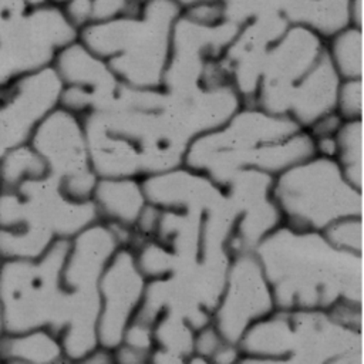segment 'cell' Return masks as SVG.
Instances as JSON below:
<instances>
[{"label":"cell","instance_id":"cell-4","mask_svg":"<svg viewBox=\"0 0 364 364\" xmlns=\"http://www.w3.org/2000/svg\"><path fill=\"white\" fill-rule=\"evenodd\" d=\"M100 222L92 199L67 195L53 175L0 189V259H36L57 240L73 239Z\"/></svg>","mask_w":364,"mask_h":364},{"label":"cell","instance_id":"cell-27","mask_svg":"<svg viewBox=\"0 0 364 364\" xmlns=\"http://www.w3.org/2000/svg\"><path fill=\"white\" fill-rule=\"evenodd\" d=\"M226 10V20L243 26L245 23L272 11H282V0H222Z\"/></svg>","mask_w":364,"mask_h":364},{"label":"cell","instance_id":"cell-21","mask_svg":"<svg viewBox=\"0 0 364 364\" xmlns=\"http://www.w3.org/2000/svg\"><path fill=\"white\" fill-rule=\"evenodd\" d=\"M0 363L53 364L68 363L61 340L50 328H33L27 331L0 336Z\"/></svg>","mask_w":364,"mask_h":364},{"label":"cell","instance_id":"cell-34","mask_svg":"<svg viewBox=\"0 0 364 364\" xmlns=\"http://www.w3.org/2000/svg\"><path fill=\"white\" fill-rule=\"evenodd\" d=\"M81 363H98V364H108L109 363V364H115L114 350L98 346Z\"/></svg>","mask_w":364,"mask_h":364},{"label":"cell","instance_id":"cell-8","mask_svg":"<svg viewBox=\"0 0 364 364\" xmlns=\"http://www.w3.org/2000/svg\"><path fill=\"white\" fill-rule=\"evenodd\" d=\"M272 193L282 225L323 232L333 222L364 212V191L354 186L334 158L313 155L273 178Z\"/></svg>","mask_w":364,"mask_h":364},{"label":"cell","instance_id":"cell-10","mask_svg":"<svg viewBox=\"0 0 364 364\" xmlns=\"http://www.w3.org/2000/svg\"><path fill=\"white\" fill-rule=\"evenodd\" d=\"M31 146L44 159L48 173L60 181L64 192L77 200H88L98 182L87 132L81 117L57 107L37 127Z\"/></svg>","mask_w":364,"mask_h":364},{"label":"cell","instance_id":"cell-9","mask_svg":"<svg viewBox=\"0 0 364 364\" xmlns=\"http://www.w3.org/2000/svg\"><path fill=\"white\" fill-rule=\"evenodd\" d=\"M71 239L57 240L36 259L0 263V304L4 331L50 328L60 337L63 328V270Z\"/></svg>","mask_w":364,"mask_h":364},{"label":"cell","instance_id":"cell-7","mask_svg":"<svg viewBox=\"0 0 364 364\" xmlns=\"http://www.w3.org/2000/svg\"><path fill=\"white\" fill-rule=\"evenodd\" d=\"M121 247L114 230L95 222L71 239L63 270L61 344L68 363H81L100 346V279Z\"/></svg>","mask_w":364,"mask_h":364},{"label":"cell","instance_id":"cell-30","mask_svg":"<svg viewBox=\"0 0 364 364\" xmlns=\"http://www.w3.org/2000/svg\"><path fill=\"white\" fill-rule=\"evenodd\" d=\"M31 7L24 0H0V38L13 33Z\"/></svg>","mask_w":364,"mask_h":364},{"label":"cell","instance_id":"cell-22","mask_svg":"<svg viewBox=\"0 0 364 364\" xmlns=\"http://www.w3.org/2000/svg\"><path fill=\"white\" fill-rule=\"evenodd\" d=\"M327 55L341 80L364 75V34L360 26L351 24L326 40Z\"/></svg>","mask_w":364,"mask_h":364},{"label":"cell","instance_id":"cell-29","mask_svg":"<svg viewBox=\"0 0 364 364\" xmlns=\"http://www.w3.org/2000/svg\"><path fill=\"white\" fill-rule=\"evenodd\" d=\"M229 341H226L213 323L206 324L205 327L196 330L195 344H193V355L189 363L200 361V363H212L216 353Z\"/></svg>","mask_w":364,"mask_h":364},{"label":"cell","instance_id":"cell-1","mask_svg":"<svg viewBox=\"0 0 364 364\" xmlns=\"http://www.w3.org/2000/svg\"><path fill=\"white\" fill-rule=\"evenodd\" d=\"M100 178H145L185 164L192 139L166 105L165 90L122 82L114 100L82 118Z\"/></svg>","mask_w":364,"mask_h":364},{"label":"cell","instance_id":"cell-6","mask_svg":"<svg viewBox=\"0 0 364 364\" xmlns=\"http://www.w3.org/2000/svg\"><path fill=\"white\" fill-rule=\"evenodd\" d=\"M181 11L173 0H148L135 11L88 24L78 38L108 61L121 82L161 88Z\"/></svg>","mask_w":364,"mask_h":364},{"label":"cell","instance_id":"cell-13","mask_svg":"<svg viewBox=\"0 0 364 364\" xmlns=\"http://www.w3.org/2000/svg\"><path fill=\"white\" fill-rule=\"evenodd\" d=\"M326 51V40L314 31L289 24L267 50L253 105L284 115L290 88L306 75Z\"/></svg>","mask_w":364,"mask_h":364},{"label":"cell","instance_id":"cell-39","mask_svg":"<svg viewBox=\"0 0 364 364\" xmlns=\"http://www.w3.org/2000/svg\"><path fill=\"white\" fill-rule=\"evenodd\" d=\"M64 0H51V3H54V4H61Z\"/></svg>","mask_w":364,"mask_h":364},{"label":"cell","instance_id":"cell-11","mask_svg":"<svg viewBox=\"0 0 364 364\" xmlns=\"http://www.w3.org/2000/svg\"><path fill=\"white\" fill-rule=\"evenodd\" d=\"M276 303L264 270L253 250L233 255L225 289L212 313L222 337L237 344L246 330L274 311Z\"/></svg>","mask_w":364,"mask_h":364},{"label":"cell","instance_id":"cell-3","mask_svg":"<svg viewBox=\"0 0 364 364\" xmlns=\"http://www.w3.org/2000/svg\"><path fill=\"white\" fill-rule=\"evenodd\" d=\"M313 155L314 139L296 121L243 104L222 127L192 141L185 165L222 186L239 171L276 176Z\"/></svg>","mask_w":364,"mask_h":364},{"label":"cell","instance_id":"cell-36","mask_svg":"<svg viewBox=\"0 0 364 364\" xmlns=\"http://www.w3.org/2000/svg\"><path fill=\"white\" fill-rule=\"evenodd\" d=\"M135 1H138V3H145V1H148V0H135ZM173 1H175V3H178V4L183 9V7L191 6V4L196 3V1H200V0H173Z\"/></svg>","mask_w":364,"mask_h":364},{"label":"cell","instance_id":"cell-20","mask_svg":"<svg viewBox=\"0 0 364 364\" xmlns=\"http://www.w3.org/2000/svg\"><path fill=\"white\" fill-rule=\"evenodd\" d=\"M290 24L303 26L328 40L353 24V0H282Z\"/></svg>","mask_w":364,"mask_h":364},{"label":"cell","instance_id":"cell-16","mask_svg":"<svg viewBox=\"0 0 364 364\" xmlns=\"http://www.w3.org/2000/svg\"><path fill=\"white\" fill-rule=\"evenodd\" d=\"M289 24L282 11L262 14L240 26L236 37L223 53L222 60L230 71L243 104L255 102L267 50Z\"/></svg>","mask_w":364,"mask_h":364},{"label":"cell","instance_id":"cell-28","mask_svg":"<svg viewBox=\"0 0 364 364\" xmlns=\"http://www.w3.org/2000/svg\"><path fill=\"white\" fill-rule=\"evenodd\" d=\"M181 16L199 26H219L226 20V10L222 0H200L182 9Z\"/></svg>","mask_w":364,"mask_h":364},{"label":"cell","instance_id":"cell-35","mask_svg":"<svg viewBox=\"0 0 364 364\" xmlns=\"http://www.w3.org/2000/svg\"><path fill=\"white\" fill-rule=\"evenodd\" d=\"M24 1H26V3L28 4V7H31V9H34V7H43V6L51 3V0H24Z\"/></svg>","mask_w":364,"mask_h":364},{"label":"cell","instance_id":"cell-32","mask_svg":"<svg viewBox=\"0 0 364 364\" xmlns=\"http://www.w3.org/2000/svg\"><path fill=\"white\" fill-rule=\"evenodd\" d=\"M343 121L344 119L337 114V111H331V112L326 114L324 117L318 118L316 122H313L306 131L313 138L326 136V135H334L337 132V129L340 128Z\"/></svg>","mask_w":364,"mask_h":364},{"label":"cell","instance_id":"cell-37","mask_svg":"<svg viewBox=\"0 0 364 364\" xmlns=\"http://www.w3.org/2000/svg\"><path fill=\"white\" fill-rule=\"evenodd\" d=\"M1 263V259H0ZM4 333V320H3V310H1V304H0V336Z\"/></svg>","mask_w":364,"mask_h":364},{"label":"cell","instance_id":"cell-15","mask_svg":"<svg viewBox=\"0 0 364 364\" xmlns=\"http://www.w3.org/2000/svg\"><path fill=\"white\" fill-rule=\"evenodd\" d=\"M273 178L257 169H243L222 185L235 215L233 255L255 250L270 232L282 225L272 193Z\"/></svg>","mask_w":364,"mask_h":364},{"label":"cell","instance_id":"cell-24","mask_svg":"<svg viewBox=\"0 0 364 364\" xmlns=\"http://www.w3.org/2000/svg\"><path fill=\"white\" fill-rule=\"evenodd\" d=\"M48 168L31 144L11 149L0 159V189H14L28 179L41 178Z\"/></svg>","mask_w":364,"mask_h":364},{"label":"cell","instance_id":"cell-40","mask_svg":"<svg viewBox=\"0 0 364 364\" xmlns=\"http://www.w3.org/2000/svg\"><path fill=\"white\" fill-rule=\"evenodd\" d=\"M363 80H364V75H363Z\"/></svg>","mask_w":364,"mask_h":364},{"label":"cell","instance_id":"cell-31","mask_svg":"<svg viewBox=\"0 0 364 364\" xmlns=\"http://www.w3.org/2000/svg\"><path fill=\"white\" fill-rule=\"evenodd\" d=\"M67 20L78 30H82L95 20L94 0H64L58 4Z\"/></svg>","mask_w":364,"mask_h":364},{"label":"cell","instance_id":"cell-18","mask_svg":"<svg viewBox=\"0 0 364 364\" xmlns=\"http://www.w3.org/2000/svg\"><path fill=\"white\" fill-rule=\"evenodd\" d=\"M340 82L341 78L324 51L316 65L290 88L284 115L307 129L318 118L336 111Z\"/></svg>","mask_w":364,"mask_h":364},{"label":"cell","instance_id":"cell-23","mask_svg":"<svg viewBox=\"0 0 364 364\" xmlns=\"http://www.w3.org/2000/svg\"><path fill=\"white\" fill-rule=\"evenodd\" d=\"M336 161L346 178L364 191V119H346L336 132Z\"/></svg>","mask_w":364,"mask_h":364},{"label":"cell","instance_id":"cell-5","mask_svg":"<svg viewBox=\"0 0 364 364\" xmlns=\"http://www.w3.org/2000/svg\"><path fill=\"white\" fill-rule=\"evenodd\" d=\"M363 330L326 309H276L246 330L239 363H361Z\"/></svg>","mask_w":364,"mask_h":364},{"label":"cell","instance_id":"cell-14","mask_svg":"<svg viewBox=\"0 0 364 364\" xmlns=\"http://www.w3.org/2000/svg\"><path fill=\"white\" fill-rule=\"evenodd\" d=\"M148 286L132 249L119 247L100 279V346L114 350L135 317Z\"/></svg>","mask_w":364,"mask_h":364},{"label":"cell","instance_id":"cell-25","mask_svg":"<svg viewBox=\"0 0 364 364\" xmlns=\"http://www.w3.org/2000/svg\"><path fill=\"white\" fill-rule=\"evenodd\" d=\"M323 235L337 249L364 253V216L353 215L341 218L328 225Z\"/></svg>","mask_w":364,"mask_h":364},{"label":"cell","instance_id":"cell-26","mask_svg":"<svg viewBox=\"0 0 364 364\" xmlns=\"http://www.w3.org/2000/svg\"><path fill=\"white\" fill-rule=\"evenodd\" d=\"M336 111L344 121L364 118V80L363 78L341 80L337 91Z\"/></svg>","mask_w":364,"mask_h":364},{"label":"cell","instance_id":"cell-2","mask_svg":"<svg viewBox=\"0 0 364 364\" xmlns=\"http://www.w3.org/2000/svg\"><path fill=\"white\" fill-rule=\"evenodd\" d=\"M277 309L364 306V253L333 246L323 232L277 226L253 250Z\"/></svg>","mask_w":364,"mask_h":364},{"label":"cell","instance_id":"cell-33","mask_svg":"<svg viewBox=\"0 0 364 364\" xmlns=\"http://www.w3.org/2000/svg\"><path fill=\"white\" fill-rule=\"evenodd\" d=\"M334 135H326V136L313 138L314 139L316 155L326 156V158H336L337 144H336V136Z\"/></svg>","mask_w":364,"mask_h":364},{"label":"cell","instance_id":"cell-17","mask_svg":"<svg viewBox=\"0 0 364 364\" xmlns=\"http://www.w3.org/2000/svg\"><path fill=\"white\" fill-rule=\"evenodd\" d=\"M53 68L63 85L81 90L94 100V111L107 107L122 85L108 61L95 54L80 38L57 53Z\"/></svg>","mask_w":364,"mask_h":364},{"label":"cell","instance_id":"cell-12","mask_svg":"<svg viewBox=\"0 0 364 364\" xmlns=\"http://www.w3.org/2000/svg\"><path fill=\"white\" fill-rule=\"evenodd\" d=\"M63 81L53 65L24 74L0 88V159L30 144L44 118L60 107Z\"/></svg>","mask_w":364,"mask_h":364},{"label":"cell","instance_id":"cell-38","mask_svg":"<svg viewBox=\"0 0 364 364\" xmlns=\"http://www.w3.org/2000/svg\"><path fill=\"white\" fill-rule=\"evenodd\" d=\"M361 28H363V34H364V11H363V18H361Z\"/></svg>","mask_w":364,"mask_h":364},{"label":"cell","instance_id":"cell-19","mask_svg":"<svg viewBox=\"0 0 364 364\" xmlns=\"http://www.w3.org/2000/svg\"><path fill=\"white\" fill-rule=\"evenodd\" d=\"M91 199L101 222L128 228L135 226L148 205L142 178L134 176L98 178Z\"/></svg>","mask_w":364,"mask_h":364}]
</instances>
